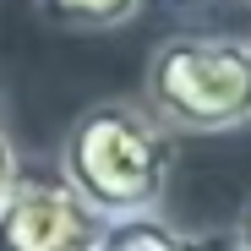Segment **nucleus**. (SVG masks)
Listing matches in <instances>:
<instances>
[{"label":"nucleus","instance_id":"nucleus-1","mask_svg":"<svg viewBox=\"0 0 251 251\" xmlns=\"http://www.w3.org/2000/svg\"><path fill=\"white\" fill-rule=\"evenodd\" d=\"M55 170L109 224L164 213L175 180V131H164L142 99H99L66 126Z\"/></svg>","mask_w":251,"mask_h":251},{"label":"nucleus","instance_id":"nucleus-2","mask_svg":"<svg viewBox=\"0 0 251 251\" xmlns=\"http://www.w3.org/2000/svg\"><path fill=\"white\" fill-rule=\"evenodd\" d=\"M175 137H229L251 126V38L170 33L142 66L137 93Z\"/></svg>","mask_w":251,"mask_h":251},{"label":"nucleus","instance_id":"nucleus-3","mask_svg":"<svg viewBox=\"0 0 251 251\" xmlns=\"http://www.w3.org/2000/svg\"><path fill=\"white\" fill-rule=\"evenodd\" d=\"M109 219L82 202L60 170H22L0 202V251H99Z\"/></svg>","mask_w":251,"mask_h":251},{"label":"nucleus","instance_id":"nucleus-4","mask_svg":"<svg viewBox=\"0 0 251 251\" xmlns=\"http://www.w3.org/2000/svg\"><path fill=\"white\" fill-rule=\"evenodd\" d=\"M142 6L148 0H38V11L66 33H120L142 17Z\"/></svg>","mask_w":251,"mask_h":251},{"label":"nucleus","instance_id":"nucleus-5","mask_svg":"<svg viewBox=\"0 0 251 251\" xmlns=\"http://www.w3.org/2000/svg\"><path fill=\"white\" fill-rule=\"evenodd\" d=\"M99 251H186V229L164 224V213L142 219H115L99 240Z\"/></svg>","mask_w":251,"mask_h":251},{"label":"nucleus","instance_id":"nucleus-6","mask_svg":"<svg viewBox=\"0 0 251 251\" xmlns=\"http://www.w3.org/2000/svg\"><path fill=\"white\" fill-rule=\"evenodd\" d=\"M17 175H22V153H17L11 126H6V109H0V202H6V191L17 186Z\"/></svg>","mask_w":251,"mask_h":251},{"label":"nucleus","instance_id":"nucleus-7","mask_svg":"<svg viewBox=\"0 0 251 251\" xmlns=\"http://www.w3.org/2000/svg\"><path fill=\"white\" fill-rule=\"evenodd\" d=\"M186 251H240L235 229H202V235H186Z\"/></svg>","mask_w":251,"mask_h":251},{"label":"nucleus","instance_id":"nucleus-8","mask_svg":"<svg viewBox=\"0 0 251 251\" xmlns=\"http://www.w3.org/2000/svg\"><path fill=\"white\" fill-rule=\"evenodd\" d=\"M235 240H240V251H251V197H246L240 219H235Z\"/></svg>","mask_w":251,"mask_h":251}]
</instances>
